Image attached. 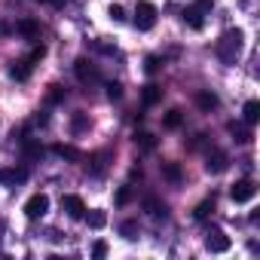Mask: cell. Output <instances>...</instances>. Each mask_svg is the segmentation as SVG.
<instances>
[{"instance_id":"6da1fadb","label":"cell","mask_w":260,"mask_h":260,"mask_svg":"<svg viewBox=\"0 0 260 260\" xmlns=\"http://www.w3.org/2000/svg\"><path fill=\"white\" fill-rule=\"evenodd\" d=\"M242 46H245L242 31H239V28H236V31H226V34L217 40V55H220V61H223V64H236V58L242 55Z\"/></svg>"},{"instance_id":"7a4b0ae2","label":"cell","mask_w":260,"mask_h":260,"mask_svg":"<svg viewBox=\"0 0 260 260\" xmlns=\"http://www.w3.org/2000/svg\"><path fill=\"white\" fill-rule=\"evenodd\" d=\"M156 7L150 4V0H138V7H135V28L138 31H150L156 25Z\"/></svg>"},{"instance_id":"3957f363","label":"cell","mask_w":260,"mask_h":260,"mask_svg":"<svg viewBox=\"0 0 260 260\" xmlns=\"http://www.w3.org/2000/svg\"><path fill=\"white\" fill-rule=\"evenodd\" d=\"M74 74H77V80H80L83 86H95V83H101V71H98V64H92V61H86V58H77V61H74Z\"/></svg>"},{"instance_id":"277c9868","label":"cell","mask_w":260,"mask_h":260,"mask_svg":"<svg viewBox=\"0 0 260 260\" xmlns=\"http://www.w3.org/2000/svg\"><path fill=\"white\" fill-rule=\"evenodd\" d=\"M230 236L220 230V226H208L205 230V248L211 251V254H223V251H230Z\"/></svg>"},{"instance_id":"5b68a950","label":"cell","mask_w":260,"mask_h":260,"mask_svg":"<svg viewBox=\"0 0 260 260\" xmlns=\"http://www.w3.org/2000/svg\"><path fill=\"white\" fill-rule=\"evenodd\" d=\"M46 211H49V196L46 193H34L25 202V217L28 220H40V217H46Z\"/></svg>"},{"instance_id":"8992f818","label":"cell","mask_w":260,"mask_h":260,"mask_svg":"<svg viewBox=\"0 0 260 260\" xmlns=\"http://www.w3.org/2000/svg\"><path fill=\"white\" fill-rule=\"evenodd\" d=\"M257 196V184L251 181V178H242V181H236L233 187H230V199L233 202H251Z\"/></svg>"},{"instance_id":"52a82bcc","label":"cell","mask_w":260,"mask_h":260,"mask_svg":"<svg viewBox=\"0 0 260 260\" xmlns=\"http://www.w3.org/2000/svg\"><path fill=\"white\" fill-rule=\"evenodd\" d=\"M61 208L68 211V217H71V220H83V217H86V202H83L80 196H74V193L61 199Z\"/></svg>"},{"instance_id":"ba28073f","label":"cell","mask_w":260,"mask_h":260,"mask_svg":"<svg viewBox=\"0 0 260 260\" xmlns=\"http://www.w3.org/2000/svg\"><path fill=\"white\" fill-rule=\"evenodd\" d=\"M25 181H28V169H25V166L0 169V184H7V187H16V184H25Z\"/></svg>"},{"instance_id":"9c48e42d","label":"cell","mask_w":260,"mask_h":260,"mask_svg":"<svg viewBox=\"0 0 260 260\" xmlns=\"http://www.w3.org/2000/svg\"><path fill=\"white\" fill-rule=\"evenodd\" d=\"M226 166H230V159H226L223 150H211V153L205 156V172H211V175H220Z\"/></svg>"},{"instance_id":"30bf717a","label":"cell","mask_w":260,"mask_h":260,"mask_svg":"<svg viewBox=\"0 0 260 260\" xmlns=\"http://www.w3.org/2000/svg\"><path fill=\"white\" fill-rule=\"evenodd\" d=\"M181 19H184V25H190L193 31H202V28H205V13H202L199 7H187V10L181 13Z\"/></svg>"},{"instance_id":"8fae6325","label":"cell","mask_w":260,"mask_h":260,"mask_svg":"<svg viewBox=\"0 0 260 260\" xmlns=\"http://www.w3.org/2000/svg\"><path fill=\"white\" fill-rule=\"evenodd\" d=\"M31 64H34V61H31V55H28V58L13 61V64H10V77H13V80H28V77H31Z\"/></svg>"},{"instance_id":"7c38bea8","label":"cell","mask_w":260,"mask_h":260,"mask_svg":"<svg viewBox=\"0 0 260 260\" xmlns=\"http://www.w3.org/2000/svg\"><path fill=\"white\" fill-rule=\"evenodd\" d=\"M196 107L205 110V113H211L217 107V95L214 92H196Z\"/></svg>"},{"instance_id":"4fadbf2b","label":"cell","mask_w":260,"mask_h":260,"mask_svg":"<svg viewBox=\"0 0 260 260\" xmlns=\"http://www.w3.org/2000/svg\"><path fill=\"white\" fill-rule=\"evenodd\" d=\"M162 178H166L169 184H175V187H178V184L184 181V175H181V166H178V162H162Z\"/></svg>"},{"instance_id":"5bb4252c","label":"cell","mask_w":260,"mask_h":260,"mask_svg":"<svg viewBox=\"0 0 260 260\" xmlns=\"http://www.w3.org/2000/svg\"><path fill=\"white\" fill-rule=\"evenodd\" d=\"M144 211H150L153 217H166V214H169L166 202H159L156 196H144Z\"/></svg>"},{"instance_id":"9a60e30c","label":"cell","mask_w":260,"mask_h":260,"mask_svg":"<svg viewBox=\"0 0 260 260\" xmlns=\"http://www.w3.org/2000/svg\"><path fill=\"white\" fill-rule=\"evenodd\" d=\"M141 98H144V104H147V107H153V104L162 98V89H159L156 83H147V86H144V92H141Z\"/></svg>"},{"instance_id":"2e32d148","label":"cell","mask_w":260,"mask_h":260,"mask_svg":"<svg viewBox=\"0 0 260 260\" xmlns=\"http://www.w3.org/2000/svg\"><path fill=\"white\" fill-rule=\"evenodd\" d=\"M16 28H19V34H25V37H31V40H34V37L40 34V25H37L34 19H22V22H19Z\"/></svg>"},{"instance_id":"e0dca14e","label":"cell","mask_w":260,"mask_h":260,"mask_svg":"<svg viewBox=\"0 0 260 260\" xmlns=\"http://www.w3.org/2000/svg\"><path fill=\"white\" fill-rule=\"evenodd\" d=\"M242 113H245V122H248V125H254V122L260 119V101H248Z\"/></svg>"},{"instance_id":"ac0fdd59","label":"cell","mask_w":260,"mask_h":260,"mask_svg":"<svg viewBox=\"0 0 260 260\" xmlns=\"http://www.w3.org/2000/svg\"><path fill=\"white\" fill-rule=\"evenodd\" d=\"M135 144H138L141 150H156V138H153L150 132H135Z\"/></svg>"},{"instance_id":"d6986e66","label":"cell","mask_w":260,"mask_h":260,"mask_svg":"<svg viewBox=\"0 0 260 260\" xmlns=\"http://www.w3.org/2000/svg\"><path fill=\"white\" fill-rule=\"evenodd\" d=\"M211 211H214V196H208L205 202H199V205H196V211H193V217H196V220H205Z\"/></svg>"},{"instance_id":"ffe728a7","label":"cell","mask_w":260,"mask_h":260,"mask_svg":"<svg viewBox=\"0 0 260 260\" xmlns=\"http://www.w3.org/2000/svg\"><path fill=\"white\" fill-rule=\"evenodd\" d=\"M230 132H233V138H236L239 144H248V141H251V132H248L245 125H236V122H230Z\"/></svg>"},{"instance_id":"44dd1931","label":"cell","mask_w":260,"mask_h":260,"mask_svg":"<svg viewBox=\"0 0 260 260\" xmlns=\"http://www.w3.org/2000/svg\"><path fill=\"white\" fill-rule=\"evenodd\" d=\"M86 220H89V226H92V230H101V226L107 223V214H104L101 208H95V211H89V217H86Z\"/></svg>"},{"instance_id":"7402d4cb","label":"cell","mask_w":260,"mask_h":260,"mask_svg":"<svg viewBox=\"0 0 260 260\" xmlns=\"http://www.w3.org/2000/svg\"><path fill=\"white\" fill-rule=\"evenodd\" d=\"M22 147H25L28 159H37V156H43V147H40V144H34L31 138H22Z\"/></svg>"},{"instance_id":"603a6c76","label":"cell","mask_w":260,"mask_h":260,"mask_svg":"<svg viewBox=\"0 0 260 260\" xmlns=\"http://www.w3.org/2000/svg\"><path fill=\"white\" fill-rule=\"evenodd\" d=\"M55 153H58V156H64V159H74V162H80V159H83V153H80L77 147H64V144H58V147H55Z\"/></svg>"},{"instance_id":"cb8c5ba5","label":"cell","mask_w":260,"mask_h":260,"mask_svg":"<svg viewBox=\"0 0 260 260\" xmlns=\"http://www.w3.org/2000/svg\"><path fill=\"white\" fill-rule=\"evenodd\" d=\"M119 233H122V239L132 242V239H138V223H135V220H125V223L119 226Z\"/></svg>"},{"instance_id":"d4e9b609","label":"cell","mask_w":260,"mask_h":260,"mask_svg":"<svg viewBox=\"0 0 260 260\" xmlns=\"http://www.w3.org/2000/svg\"><path fill=\"white\" fill-rule=\"evenodd\" d=\"M181 122H184L181 110H169V113H166V119H162V125H166V128H178Z\"/></svg>"},{"instance_id":"484cf974","label":"cell","mask_w":260,"mask_h":260,"mask_svg":"<svg viewBox=\"0 0 260 260\" xmlns=\"http://www.w3.org/2000/svg\"><path fill=\"white\" fill-rule=\"evenodd\" d=\"M107 16H110V22H116V25L125 22V10H122L119 4H110V7H107Z\"/></svg>"},{"instance_id":"4316f807","label":"cell","mask_w":260,"mask_h":260,"mask_svg":"<svg viewBox=\"0 0 260 260\" xmlns=\"http://www.w3.org/2000/svg\"><path fill=\"white\" fill-rule=\"evenodd\" d=\"M46 101H49V104H58V101H64V89H61V86H49V92H46Z\"/></svg>"},{"instance_id":"83f0119b","label":"cell","mask_w":260,"mask_h":260,"mask_svg":"<svg viewBox=\"0 0 260 260\" xmlns=\"http://www.w3.org/2000/svg\"><path fill=\"white\" fill-rule=\"evenodd\" d=\"M104 159H107V153H95V156H92V172H95V175L104 172Z\"/></svg>"},{"instance_id":"f1b7e54d","label":"cell","mask_w":260,"mask_h":260,"mask_svg":"<svg viewBox=\"0 0 260 260\" xmlns=\"http://www.w3.org/2000/svg\"><path fill=\"white\" fill-rule=\"evenodd\" d=\"M92 257H95V260H101V257H107V242H101V239H98V242L92 245Z\"/></svg>"},{"instance_id":"f546056e","label":"cell","mask_w":260,"mask_h":260,"mask_svg":"<svg viewBox=\"0 0 260 260\" xmlns=\"http://www.w3.org/2000/svg\"><path fill=\"white\" fill-rule=\"evenodd\" d=\"M86 125H89V119H86V113H77V116H74V132L80 135V132H83V128H86Z\"/></svg>"},{"instance_id":"4dcf8cb0","label":"cell","mask_w":260,"mask_h":260,"mask_svg":"<svg viewBox=\"0 0 260 260\" xmlns=\"http://www.w3.org/2000/svg\"><path fill=\"white\" fill-rule=\"evenodd\" d=\"M128 199H132V190H128V187H119V190H116V205H125Z\"/></svg>"},{"instance_id":"1f68e13d","label":"cell","mask_w":260,"mask_h":260,"mask_svg":"<svg viewBox=\"0 0 260 260\" xmlns=\"http://www.w3.org/2000/svg\"><path fill=\"white\" fill-rule=\"evenodd\" d=\"M107 98L113 101V98H122V86L119 83H107Z\"/></svg>"},{"instance_id":"d6a6232c","label":"cell","mask_w":260,"mask_h":260,"mask_svg":"<svg viewBox=\"0 0 260 260\" xmlns=\"http://www.w3.org/2000/svg\"><path fill=\"white\" fill-rule=\"evenodd\" d=\"M144 68H147V74H156V71H159V68H162V64H159V58H156V55H150V58H147V64H144Z\"/></svg>"},{"instance_id":"836d02e7","label":"cell","mask_w":260,"mask_h":260,"mask_svg":"<svg viewBox=\"0 0 260 260\" xmlns=\"http://www.w3.org/2000/svg\"><path fill=\"white\" fill-rule=\"evenodd\" d=\"M34 4H43V7H55V10H58L64 0H34Z\"/></svg>"},{"instance_id":"e575fe53","label":"cell","mask_w":260,"mask_h":260,"mask_svg":"<svg viewBox=\"0 0 260 260\" xmlns=\"http://www.w3.org/2000/svg\"><path fill=\"white\" fill-rule=\"evenodd\" d=\"M196 7H199V10H202V13H208V10H211V7H214V0H199V4H196Z\"/></svg>"},{"instance_id":"d590c367","label":"cell","mask_w":260,"mask_h":260,"mask_svg":"<svg viewBox=\"0 0 260 260\" xmlns=\"http://www.w3.org/2000/svg\"><path fill=\"white\" fill-rule=\"evenodd\" d=\"M34 122H37V125H46V122H49V116H46V113H37V116H34Z\"/></svg>"},{"instance_id":"8d00e7d4","label":"cell","mask_w":260,"mask_h":260,"mask_svg":"<svg viewBox=\"0 0 260 260\" xmlns=\"http://www.w3.org/2000/svg\"><path fill=\"white\" fill-rule=\"evenodd\" d=\"M0 242H4V223H0Z\"/></svg>"}]
</instances>
